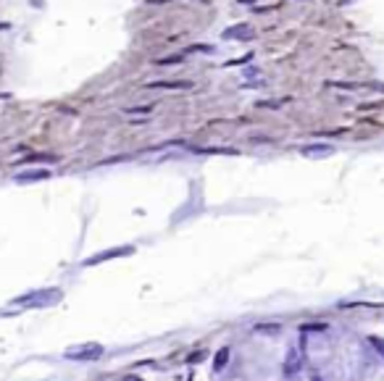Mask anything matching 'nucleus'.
<instances>
[{
    "instance_id": "nucleus-10",
    "label": "nucleus",
    "mask_w": 384,
    "mask_h": 381,
    "mask_svg": "<svg viewBox=\"0 0 384 381\" xmlns=\"http://www.w3.org/2000/svg\"><path fill=\"white\" fill-rule=\"evenodd\" d=\"M150 105H137V108H127V113H147Z\"/></svg>"
},
{
    "instance_id": "nucleus-2",
    "label": "nucleus",
    "mask_w": 384,
    "mask_h": 381,
    "mask_svg": "<svg viewBox=\"0 0 384 381\" xmlns=\"http://www.w3.org/2000/svg\"><path fill=\"white\" fill-rule=\"evenodd\" d=\"M66 358H69V360H79V363L98 360V358H103V344H82V347H71V350H66Z\"/></svg>"
},
{
    "instance_id": "nucleus-6",
    "label": "nucleus",
    "mask_w": 384,
    "mask_h": 381,
    "mask_svg": "<svg viewBox=\"0 0 384 381\" xmlns=\"http://www.w3.org/2000/svg\"><path fill=\"white\" fill-rule=\"evenodd\" d=\"M300 155H305V158H327V155H334V147L332 145H303Z\"/></svg>"
},
{
    "instance_id": "nucleus-9",
    "label": "nucleus",
    "mask_w": 384,
    "mask_h": 381,
    "mask_svg": "<svg viewBox=\"0 0 384 381\" xmlns=\"http://www.w3.org/2000/svg\"><path fill=\"white\" fill-rule=\"evenodd\" d=\"M368 342H371V344H374V350L384 358V339H381V337H368Z\"/></svg>"
},
{
    "instance_id": "nucleus-7",
    "label": "nucleus",
    "mask_w": 384,
    "mask_h": 381,
    "mask_svg": "<svg viewBox=\"0 0 384 381\" xmlns=\"http://www.w3.org/2000/svg\"><path fill=\"white\" fill-rule=\"evenodd\" d=\"M145 87L147 89H184V87H190V82H150Z\"/></svg>"
},
{
    "instance_id": "nucleus-5",
    "label": "nucleus",
    "mask_w": 384,
    "mask_h": 381,
    "mask_svg": "<svg viewBox=\"0 0 384 381\" xmlns=\"http://www.w3.org/2000/svg\"><path fill=\"white\" fill-rule=\"evenodd\" d=\"M224 40H250L253 37V26L250 24H234L224 29Z\"/></svg>"
},
{
    "instance_id": "nucleus-3",
    "label": "nucleus",
    "mask_w": 384,
    "mask_h": 381,
    "mask_svg": "<svg viewBox=\"0 0 384 381\" xmlns=\"http://www.w3.org/2000/svg\"><path fill=\"white\" fill-rule=\"evenodd\" d=\"M134 247L127 245V247H113V250H105V252H98L84 261V266H98V263H105V261H113V258H124V255H132Z\"/></svg>"
},
{
    "instance_id": "nucleus-1",
    "label": "nucleus",
    "mask_w": 384,
    "mask_h": 381,
    "mask_svg": "<svg viewBox=\"0 0 384 381\" xmlns=\"http://www.w3.org/2000/svg\"><path fill=\"white\" fill-rule=\"evenodd\" d=\"M61 297L58 289H42V292H29V295H21L13 300V305H53L55 300Z\"/></svg>"
},
{
    "instance_id": "nucleus-4",
    "label": "nucleus",
    "mask_w": 384,
    "mask_h": 381,
    "mask_svg": "<svg viewBox=\"0 0 384 381\" xmlns=\"http://www.w3.org/2000/svg\"><path fill=\"white\" fill-rule=\"evenodd\" d=\"M13 179H16V184H32V181L50 179V171L48 169H29V171H19Z\"/></svg>"
},
{
    "instance_id": "nucleus-8",
    "label": "nucleus",
    "mask_w": 384,
    "mask_h": 381,
    "mask_svg": "<svg viewBox=\"0 0 384 381\" xmlns=\"http://www.w3.org/2000/svg\"><path fill=\"white\" fill-rule=\"evenodd\" d=\"M229 355H232V353H229V347H221L219 353H216V360H213V368L221 371L224 365H226V360H229Z\"/></svg>"
},
{
    "instance_id": "nucleus-11",
    "label": "nucleus",
    "mask_w": 384,
    "mask_h": 381,
    "mask_svg": "<svg viewBox=\"0 0 384 381\" xmlns=\"http://www.w3.org/2000/svg\"><path fill=\"white\" fill-rule=\"evenodd\" d=\"M8 98H11L8 92H3V95H0V100H8Z\"/></svg>"
}]
</instances>
